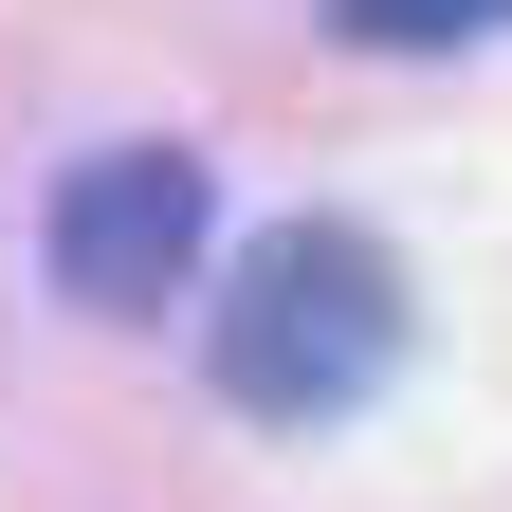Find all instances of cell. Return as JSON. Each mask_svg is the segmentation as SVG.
<instances>
[{
	"label": "cell",
	"instance_id": "cell-3",
	"mask_svg": "<svg viewBox=\"0 0 512 512\" xmlns=\"http://www.w3.org/2000/svg\"><path fill=\"white\" fill-rule=\"evenodd\" d=\"M330 37H366V55H458V37H512V0H330Z\"/></svg>",
	"mask_w": 512,
	"mask_h": 512
},
{
	"label": "cell",
	"instance_id": "cell-1",
	"mask_svg": "<svg viewBox=\"0 0 512 512\" xmlns=\"http://www.w3.org/2000/svg\"><path fill=\"white\" fill-rule=\"evenodd\" d=\"M403 256H384L366 220H275L220 275V311H202V366H220V403L238 421H348L384 366H403Z\"/></svg>",
	"mask_w": 512,
	"mask_h": 512
},
{
	"label": "cell",
	"instance_id": "cell-2",
	"mask_svg": "<svg viewBox=\"0 0 512 512\" xmlns=\"http://www.w3.org/2000/svg\"><path fill=\"white\" fill-rule=\"evenodd\" d=\"M202 220H220V165L202 147H92V165H55V293L74 311H165L183 275H202Z\"/></svg>",
	"mask_w": 512,
	"mask_h": 512
}]
</instances>
